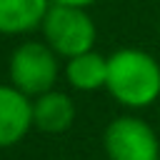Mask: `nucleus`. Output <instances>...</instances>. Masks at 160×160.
Returning <instances> with one entry per match:
<instances>
[{
    "mask_svg": "<svg viewBox=\"0 0 160 160\" xmlns=\"http://www.w3.org/2000/svg\"><path fill=\"white\" fill-rule=\"evenodd\" d=\"M105 92L125 110H145L160 100V60L135 45L108 55Z\"/></svg>",
    "mask_w": 160,
    "mask_h": 160,
    "instance_id": "f257e3e1",
    "label": "nucleus"
},
{
    "mask_svg": "<svg viewBox=\"0 0 160 160\" xmlns=\"http://www.w3.org/2000/svg\"><path fill=\"white\" fill-rule=\"evenodd\" d=\"M60 55L40 38V40H22L8 60V78L10 85L22 90L28 98H38L52 90L62 75Z\"/></svg>",
    "mask_w": 160,
    "mask_h": 160,
    "instance_id": "f03ea898",
    "label": "nucleus"
},
{
    "mask_svg": "<svg viewBox=\"0 0 160 160\" xmlns=\"http://www.w3.org/2000/svg\"><path fill=\"white\" fill-rule=\"evenodd\" d=\"M40 35L62 60H68L80 52L95 50L98 25L88 12V8L52 2L40 22Z\"/></svg>",
    "mask_w": 160,
    "mask_h": 160,
    "instance_id": "7ed1b4c3",
    "label": "nucleus"
},
{
    "mask_svg": "<svg viewBox=\"0 0 160 160\" xmlns=\"http://www.w3.org/2000/svg\"><path fill=\"white\" fill-rule=\"evenodd\" d=\"M100 142L108 160H160V138L155 128L135 112L112 118L102 128Z\"/></svg>",
    "mask_w": 160,
    "mask_h": 160,
    "instance_id": "20e7f679",
    "label": "nucleus"
},
{
    "mask_svg": "<svg viewBox=\"0 0 160 160\" xmlns=\"http://www.w3.org/2000/svg\"><path fill=\"white\" fill-rule=\"evenodd\" d=\"M32 128V98L10 82H0V150L18 145Z\"/></svg>",
    "mask_w": 160,
    "mask_h": 160,
    "instance_id": "39448f33",
    "label": "nucleus"
},
{
    "mask_svg": "<svg viewBox=\"0 0 160 160\" xmlns=\"http://www.w3.org/2000/svg\"><path fill=\"white\" fill-rule=\"evenodd\" d=\"M75 100L65 90H48L32 98V128L45 135H62L75 122Z\"/></svg>",
    "mask_w": 160,
    "mask_h": 160,
    "instance_id": "423d86ee",
    "label": "nucleus"
},
{
    "mask_svg": "<svg viewBox=\"0 0 160 160\" xmlns=\"http://www.w3.org/2000/svg\"><path fill=\"white\" fill-rule=\"evenodd\" d=\"M65 82L78 92H98L105 90L108 82V55H100L98 50L80 52L75 58H68L62 65Z\"/></svg>",
    "mask_w": 160,
    "mask_h": 160,
    "instance_id": "0eeeda50",
    "label": "nucleus"
},
{
    "mask_svg": "<svg viewBox=\"0 0 160 160\" xmlns=\"http://www.w3.org/2000/svg\"><path fill=\"white\" fill-rule=\"evenodd\" d=\"M52 0H0V35L18 38L40 30Z\"/></svg>",
    "mask_w": 160,
    "mask_h": 160,
    "instance_id": "6e6552de",
    "label": "nucleus"
},
{
    "mask_svg": "<svg viewBox=\"0 0 160 160\" xmlns=\"http://www.w3.org/2000/svg\"><path fill=\"white\" fill-rule=\"evenodd\" d=\"M52 2H58V5H72V8H90L98 0H52Z\"/></svg>",
    "mask_w": 160,
    "mask_h": 160,
    "instance_id": "1a4fd4ad",
    "label": "nucleus"
},
{
    "mask_svg": "<svg viewBox=\"0 0 160 160\" xmlns=\"http://www.w3.org/2000/svg\"><path fill=\"white\" fill-rule=\"evenodd\" d=\"M158 35H160V18H158Z\"/></svg>",
    "mask_w": 160,
    "mask_h": 160,
    "instance_id": "9d476101",
    "label": "nucleus"
}]
</instances>
